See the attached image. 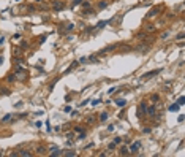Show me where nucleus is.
I'll list each match as a JSON object with an SVG mask.
<instances>
[{"mask_svg": "<svg viewBox=\"0 0 185 157\" xmlns=\"http://www.w3.org/2000/svg\"><path fill=\"white\" fill-rule=\"evenodd\" d=\"M16 79H25L27 78V70L24 67H21V65H19V67L16 68Z\"/></svg>", "mask_w": 185, "mask_h": 157, "instance_id": "nucleus-1", "label": "nucleus"}, {"mask_svg": "<svg viewBox=\"0 0 185 157\" xmlns=\"http://www.w3.org/2000/svg\"><path fill=\"white\" fill-rule=\"evenodd\" d=\"M135 49H136L138 52H141V54H147V52L150 51V45H149V43H146V41H144L143 45H139V46H136V48H135Z\"/></svg>", "mask_w": 185, "mask_h": 157, "instance_id": "nucleus-2", "label": "nucleus"}, {"mask_svg": "<svg viewBox=\"0 0 185 157\" xmlns=\"http://www.w3.org/2000/svg\"><path fill=\"white\" fill-rule=\"evenodd\" d=\"M161 72V68H157V70H152V72H147L146 75H143V78H141V81H146V79H150L153 78V76H157V75Z\"/></svg>", "mask_w": 185, "mask_h": 157, "instance_id": "nucleus-3", "label": "nucleus"}, {"mask_svg": "<svg viewBox=\"0 0 185 157\" xmlns=\"http://www.w3.org/2000/svg\"><path fill=\"white\" fill-rule=\"evenodd\" d=\"M161 10H163V6H161V5L155 6V8H153V10L150 11V13H149V14L146 16V18H147V19H152V18H155L157 14H160V11H161Z\"/></svg>", "mask_w": 185, "mask_h": 157, "instance_id": "nucleus-4", "label": "nucleus"}, {"mask_svg": "<svg viewBox=\"0 0 185 157\" xmlns=\"http://www.w3.org/2000/svg\"><path fill=\"white\" fill-rule=\"evenodd\" d=\"M139 149H141V143L139 141H136V143H133L131 144V148H130V154H138V151H139Z\"/></svg>", "mask_w": 185, "mask_h": 157, "instance_id": "nucleus-5", "label": "nucleus"}, {"mask_svg": "<svg viewBox=\"0 0 185 157\" xmlns=\"http://www.w3.org/2000/svg\"><path fill=\"white\" fill-rule=\"evenodd\" d=\"M155 111H157V106H155V105H150V106L146 108V114L150 116V117H153V116H155Z\"/></svg>", "mask_w": 185, "mask_h": 157, "instance_id": "nucleus-6", "label": "nucleus"}, {"mask_svg": "<svg viewBox=\"0 0 185 157\" xmlns=\"http://www.w3.org/2000/svg\"><path fill=\"white\" fill-rule=\"evenodd\" d=\"M117 46H119V45H109V46H106L105 49H101V51L98 52V56H103V54H106V52H109V51H112V49H116Z\"/></svg>", "mask_w": 185, "mask_h": 157, "instance_id": "nucleus-7", "label": "nucleus"}, {"mask_svg": "<svg viewBox=\"0 0 185 157\" xmlns=\"http://www.w3.org/2000/svg\"><path fill=\"white\" fill-rule=\"evenodd\" d=\"M52 157H59V156H63V151H60V149H57V148H51V152H49Z\"/></svg>", "mask_w": 185, "mask_h": 157, "instance_id": "nucleus-8", "label": "nucleus"}, {"mask_svg": "<svg viewBox=\"0 0 185 157\" xmlns=\"http://www.w3.org/2000/svg\"><path fill=\"white\" fill-rule=\"evenodd\" d=\"M46 151H48V149H46L44 146H41V144H38V146L35 148V152H37L38 156H44V154H46Z\"/></svg>", "mask_w": 185, "mask_h": 157, "instance_id": "nucleus-9", "label": "nucleus"}, {"mask_svg": "<svg viewBox=\"0 0 185 157\" xmlns=\"http://www.w3.org/2000/svg\"><path fill=\"white\" fill-rule=\"evenodd\" d=\"M146 108H147V103H146V102H141V103H139V113H138V116L146 114Z\"/></svg>", "mask_w": 185, "mask_h": 157, "instance_id": "nucleus-10", "label": "nucleus"}, {"mask_svg": "<svg viewBox=\"0 0 185 157\" xmlns=\"http://www.w3.org/2000/svg\"><path fill=\"white\" fill-rule=\"evenodd\" d=\"M52 5H54V11H62V10L65 8V5H63V3H62V2H57V0L54 2Z\"/></svg>", "mask_w": 185, "mask_h": 157, "instance_id": "nucleus-11", "label": "nucleus"}, {"mask_svg": "<svg viewBox=\"0 0 185 157\" xmlns=\"http://www.w3.org/2000/svg\"><path fill=\"white\" fill-rule=\"evenodd\" d=\"M78 65H79V62H78V60H74V62L71 63V65H70V67H68V68H67V70H65V72H63V75L70 73V72H73V70H74V68H76V67H78Z\"/></svg>", "mask_w": 185, "mask_h": 157, "instance_id": "nucleus-12", "label": "nucleus"}, {"mask_svg": "<svg viewBox=\"0 0 185 157\" xmlns=\"http://www.w3.org/2000/svg\"><path fill=\"white\" fill-rule=\"evenodd\" d=\"M144 30L147 32V33H149V32H155V30H157V26H153V24H147V26L144 27Z\"/></svg>", "mask_w": 185, "mask_h": 157, "instance_id": "nucleus-13", "label": "nucleus"}, {"mask_svg": "<svg viewBox=\"0 0 185 157\" xmlns=\"http://www.w3.org/2000/svg\"><path fill=\"white\" fill-rule=\"evenodd\" d=\"M87 62L97 63V62H98V54H92V56H90V57H87Z\"/></svg>", "mask_w": 185, "mask_h": 157, "instance_id": "nucleus-14", "label": "nucleus"}, {"mask_svg": "<svg viewBox=\"0 0 185 157\" xmlns=\"http://www.w3.org/2000/svg\"><path fill=\"white\" fill-rule=\"evenodd\" d=\"M146 37H147V32H139V33H136V38L138 40H141V41H144Z\"/></svg>", "mask_w": 185, "mask_h": 157, "instance_id": "nucleus-15", "label": "nucleus"}, {"mask_svg": "<svg viewBox=\"0 0 185 157\" xmlns=\"http://www.w3.org/2000/svg\"><path fill=\"white\" fill-rule=\"evenodd\" d=\"M63 156H67V157H73V156H76V152H74L73 149H67V151H63Z\"/></svg>", "mask_w": 185, "mask_h": 157, "instance_id": "nucleus-16", "label": "nucleus"}, {"mask_svg": "<svg viewBox=\"0 0 185 157\" xmlns=\"http://www.w3.org/2000/svg\"><path fill=\"white\" fill-rule=\"evenodd\" d=\"M119 154H120V156H128V154H130V152H128V148H127V146H122Z\"/></svg>", "mask_w": 185, "mask_h": 157, "instance_id": "nucleus-17", "label": "nucleus"}, {"mask_svg": "<svg viewBox=\"0 0 185 157\" xmlns=\"http://www.w3.org/2000/svg\"><path fill=\"white\" fill-rule=\"evenodd\" d=\"M116 105H117V106H125V105H127V100H123V99H117V100H116Z\"/></svg>", "mask_w": 185, "mask_h": 157, "instance_id": "nucleus-18", "label": "nucleus"}, {"mask_svg": "<svg viewBox=\"0 0 185 157\" xmlns=\"http://www.w3.org/2000/svg\"><path fill=\"white\" fill-rule=\"evenodd\" d=\"M169 35H171V30H166V32H163V33H161V37H160V38L164 41V40H168V38H169Z\"/></svg>", "mask_w": 185, "mask_h": 157, "instance_id": "nucleus-19", "label": "nucleus"}, {"mask_svg": "<svg viewBox=\"0 0 185 157\" xmlns=\"http://www.w3.org/2000/svg\"><path fill=\"white\" fill-rule=\"evenodd\" d=\"M6 81H8V83H14V81H16V75H8V76H6Z\"/></svg>", "mask_w": 185, "mask_h": 157, "instance_id": "nucleus-20", "label": "nucleus"}, {"mask_svg": "<svg viewBox=\"0 0 185 157\" xmlns=\"http://www.w3.org/2000/svg\"><path fill=\"white\" fill-rule=\"evenodd\" d=\"M19 156H24V157H30V156H32V152H30V151H25V149H24V151H21V152H19Z\"/></svg>", "mask_w": 185, "mask_h": 157, "instance_id": "nucleus-21", "label": "nucleus"}, {"mask_svg": "<svg viewBox=\"0 0 185 157\" xmlns=\"http://www.w3.org/2000/svg\"><path fill=\"white\" fill-rule=\"evenodd\" d=\"M150 100H152V103H157V102L160 100V95L158 94H153L152 97H150Z\"/></svg>", "mask_w": 185, "mask_h": 157, "instance_id": "nucleus-22", "label": "nucleus"}, {"mask_svg": "<svg viewBox=\"0 0 185 157\" xmlns=\"http://www.w3.org/2000/svg\"><path fill=\"white\" fill-rule=\"evenodd\" d=\"M169 111H179V105H177V103H172L171 106H169Z\"/></svg>", "mask_w": 185, "mask_h": 157, "instance_id": "nucleus-23", "label": "nucleus"}, {"mask_svg": "<svg viewBox=\"0 0 185 157\" xmlns=\"http://www.w3.org/2000/svg\"><path fill=\"white\" fill-rule=\"evenodd\" d=\"M63 29H65V30H73V29H74V24H73V22H68Z\"/></svg>", "mask_w": 185, "mask_h": 157, "instance_id": "nucleus-24", "label": "nucleus"}, {"mask_svg": "<svg viewBox=\"0 0 185 157\" xmlns=\"http://www.w3.org/2000/svg\"><path fill=\"white\" fill-rule=\"evenodd\" d=\"M81 5H82V8H84V10H85V8L89 10V8H90V2H84V0H82V2H81Z\"/></svg>", "mask_w": 185, "mask_h": 157, "instance_id": "nucleus-25", "label": "nucleus"}, {"mask_svg": "<svg viewBox=\"0 0 185 157\" xmlns=\"http://www.w3.org/2000/svg\"><path fill=\"white\" fill-rule=\"evenodd\" d=\"M184 37H185V35H184V32H180L179 35L176 37V41H182V40H184Z\"/></svg>", "mask_w": 185, "mask_h": 157, "instance_id": "nucleus-26", "label": "nucleus"}, {"mask_svg": "<svg viewBox=\"0 0 185 157\" xmlns=\"http://www.w3.org/2000/svg\"><path fill=\"white\" fill-rule=\"evenodd\" d=\"M106 6H108V2H100V3H98V8H100V10H103Z\"/></svg>", "mask_w": 185, "mask_h": 157, "instance_id": "nucleus-27", "label": "nucleus"}, {"mask_svg": "<svg viewBox=\"0 0 185 157\" xmlns=\"http://www.w3.org/2000/svg\"><path fill=\"white\" fill-rule=\"evenodd\" d=\"M85 122H89V124H93V122H95V117H93V116H89V117L85 119Z\"/></svg>", "mask_w": 185, "mask_h": 157, "instance_id": "nucleus-28", "label": "nucleus"}, {"mask_svg": "<svg viewBox=\"0 0 185 157\" xmlns=\"http://www.w3.org/2000/svg\"><path fill=\"white\" fill-rule=\"evenodd\" d=\"M106 24H108V21H101V22H98V26H97V29H101V27H105Z\"/></svg>", "mask_w": 185, "mask_h": 157, "instance_id": "nucleus-29", "label": "nucleus"}, {"mask_svg": "<svg viewBox=\"0 0 185 157\" xmlns=\"http://www.w3.org/2000/svg\"><path fill=\"white\" fill-rule=\"evenodd\" d=\"M106 119H108V113L105 111V113H101V116H100V121H106Z\"/></svg>", "mask_w": 185, "mask_h": 157, "instance_id": "nucleus-30", "label": "nucleus"}, {"mask_svg": "<svg viewBox=\"0 0 185 157\" xmlns=\"http://www.w3.org/2000/svg\"><path fill=\"white\" fill-rule=\"evenodd\" d=\"M130 49H131V48L128 46V45H125V46H123V45H122V51H125V52H128V51H130Z\"/></svg>", "mask_w": 185, "mask_h": 157, "instance_id": "nucleus-31", "label": "nucleus"}, {"mask_svg": "<svg viewBox=\"0 0 185 157\" xmlns=\"http://www.w3.org/2000/svg\"><path fill=\"white\" fill-rule=\"evenodd\" d=\"M114 143H116V144H120V143H122V138H120V136H116V138H114Z\"/></svg>", "mask_w": 185, "mask_h": 157, "instance_id": "nucleus-32", "label": "nucleus"}, {"mask_svg": "<svg viewBox=\"0 0 185 157\" xmlns=\"http://www.w3.org/2000/svg\"><path fill=\"white\" fill-rule=\"evenodd\" d=\"M184 103H185V99H184V97H180V99L177 100V105L180 106V105H184Z\"/></svg>", "mask_w": 185, "mask_h": 157, "instance_id": "nucleus-33", "label": "nucleus"}, {"mask_svg": "<svg viewBox=\"0 0 185 157\" xmlns=\"http://www.w3.org/2000/svg\"><path fill=\"white\" fill-rule=\"evenodd\" d=\"M81 2H82V0H73V3H71V8H73V6H76V5H79Z\"/></svg>", "mask_w": 185, "mask_h": 157, "instance_id": "nucleus-34", "label": "nucleus"}, {"mask_svg": "<svg viewBox=\"0 0 185 157\" xmlns=\"http://www.w3.org/2000/svg\"><path fill=\"white\" fill-rule=\"evenodd\" d=\"M0 92H2L3 95H8V94H10V90H8V89H2V87H0Z\"/></svg>", "mask_w": 185, "mask_h": 157, "instance_id": "nucleus-35", "label": "nucleus"}, {"mask_svg": "<svg viewBox=\"0 0 185 157\" xmlns=\"http://www.w3.org/2000/svg\"><path fill=\"white\" fill-rule=\"evenodd\" d=\"M143 132H144V133H150V132H152V129H150V127H144Z\"/></svg>", "mask_w": 185, "mask_h": 157, "instance_id": "nucleus-36", "label": "nucleus"}, {"mask_svg": "<svg viewBox=\"0 0 185 157\" xmlns=\"http://www.w3.org/2000/svg\"><path fill=\"white\" fill-rule=\"evenodd\" d=\"M168 19H176V13H169V14H168Z\"/></svg>", "mask_w": 185, "mask_h": 157, "instance_id": "nucleus-37", "label": "nucleus"}, {"mask_svg": "<svg viewBox=\"0 0 185 157\" xmlns=\"http://www.w3.org/2000/svg\"><path fill=\"white\" fill-rule=\"evenodd\" d=\"M21 48H24V49H25V48H29V43H27V41H22V43H21Z\"/></svg>", "mask_w": 185, "mask_h": 157, "instance_id": "nucleus-38", "label": "nucleus"}, {"mask_svg": "<svg viewBox=\"0 0 185 157\" xmlns=\"http://www.w3.org/2000/svg\"><path fill=\"white\" fill-rule=\"evenodd\" d=\"M114 148H116V143H111V144H109V146H108V149H109V151H112V149H114Z\"/></svg>", "mask_w": 185, "mask_h": 157, "instance_id": "nucleus-39", "label": "nucleus"}, {"mask_svg": "<svg viewBox=\"0 0 185 157\" xmlns=\"http://www.w3.org/2000/svg\"><path fill=\"white\" fill-rule=\"evenodd\" d=\"M11 119V114H6L5 117H3V122H6V121H10Z\"/></svg>", "mask_w": 185, "mask_h": 157, "instance_id": "nucleus-40", "label": "nucleus"}, {"mask_svg": "<svg viewBox=\"0 0 185 157\" xmlns=\"http://www.w3.org/2000/svg\"><path fill=\"white\" fill-rule=\"evenodd\" d=\"M46 129H48V132H51V124H49V121H46Z\"/></svg>", "mask_w": 185, "mask_h": 157, "instance_id": "nucleus-41", "label": "nucleus"}, {"mask_svg": "<svg viewBox=\"0 0 185 157\" xmlns=\"http://www.w3.org/2000/svg\"><path fill=\"white\" fill-rule=\"evenodd\" d=\"M112 92H116V87H109V90H108V94H112Z\"/></svg>", "mask_w": 185, "mask_h": 157, "instance_id": "nucleus-42", "label": "nucleus"}, {"mask_svg": "<svg viewBox=\"0 0 185 157\" xmlns=\"http://www.w3.org/2000/svg\"><path fill=\"white\" fill-rule=\"evenodd\" d=\"M74 132H78V133H81V132H84V130H82L81 127H76V129H74Z\"/></svg>", "mask_w": 185, "mask_h": 157, "instance_id": "nucleus-43", "label": "nucleus"}, {"mask_svg": "<svg viewBox=\"0 0 185 157\" xmlns=\"http://www.w3.org/2000/svg\"><path fill=\"white\" fill-rule=\"evenodd\" d=\"M85 62H87V57H82V59L79 60V63H85Z\"/></svg>", "mask_w": 185, "mask_h": 157, "instance_id": "nucleus-44", "label": "nucleus"}, {"mask_svg": "<svg viewBox=\"0 0 185 157\" xmlns=\"http://www.w3.org/2000/svg\"><path fill=\"white\" fill-rule=\"evenodd\" d=\"M100 102H101V100H93V102H92V105L95 106V105H98V103H100Z\"/></svg>", "mask_w": 185, "mask_h": 157, "instance_id": "nucleus-45", "label": "nucleus"}, {"mask_svg": "<svg viewBox=\"0 0 185 157\" xmlns=\"http://www.w3.org/2000/svg\"><path fill=\"white\" fill-rule=\"evenodd\" d=\"M35 127H37V129H40V127H41V122H40V121H38V122H35Z\"/></svg>", "mask_w": 185, "mask_h": 157, "instance_id": "nucleus-46", "label": "nucleus"}, {"mask_svg": "<svg viewBox=\"0 0 185 157\" xmlns=\"http://www.w3.org/2000/svg\"><path fill=\"white\" fill-rule=\"evenodd\" d=\"M44 40H46V35H41V38H40V43H43Z\"/></svg>", "mask_w": 185, "mask_h": 157, "instance_id": "nucleus-47", "label": "nucleus"}, {"mask_svg": "<svg viewBox=\"0 0 185 157\" xmlns=\"http://www.w3.org/2000/svg\"><path fill=\"white\" fill-rule=\"evenodd\" d=\"M108 130L112 132V130H114V126H112V124H111V126H108Z\"/></svg>", "mask_w": 185, "mask_h": 157, "instance_id": "nucleus-48", "label": "nucleus"}, {"mask_svg": "<svg viewBox=\"0 0 185 157\" xmlns=\"http://www.w3.org/2000/svg\"><path fill=\"white\" fill-rule=\"evenodd\" d=\"M16 2H22V0H16Z\"/></svg>", "mask_w": 185, "mask_h": 157, "instance_id": "nucleus-49", "label": "nucleus"}]
</instances>
